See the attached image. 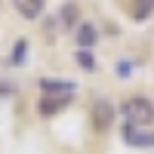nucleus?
Listing matches in <instances>:
<instances>
[{
  "instance_id": "f03ea898",
  "label": "nucleus",
  "mask_w": 154,
  "mask_h": 154,
  "mask_svg": "<svg viewBox=\"0 0 154 154\" xmlns=\"http://www.w3.org/2000/svg\"><path fill=\"white\" fill-rule=\"evenodd\" d=\"M120 142H123L126 148L148 151V148H154V126H133V123H120Z\"/></svg>"
},
{
  "instance_id": "423d86ee",
  "label": "nucleus",
  "mask_w": 154,
  "mask_h": 154,
  "mask_svg": "<svg viewBox=\"0 0 154 154\" xmlns=\"http://www.w3.org/2000/svg\"><path fill=\"white\" fill-rule=\"evenodd\" d=\"M99 25H93V22H80L74 28V43H77V49H96V43H99Z\"/></svg>"
},
{
  "instance_id": "9d476101",
  "label": "nucleus",
  "mask_w": 154,
  "mask_h": 154,
  "mask_svg": "<svg viewBox=\"0 0 154 154\" xmlns=\"http://www.w3.org/2000/svg\"><path fill=\"white\" fill-rule=\"evenodd\" d=\"M9 65L12 68H22V65H28V40L25 37H19L16 43H12V49H9Z\"/></svg>"
},
{
  "instance_id": "39448f33",
  "label": "nucleus",
  "mask_w": 154,
  "mask_h": 154,
  "mask_svg": "<svg viewBox=\"0 0 154 154\" xmlns=\"http://www.w3.org/2000/svg\"><path fill=\"white\" fill-rule=\"evenodd\" d=\"M74 96H40V102H37V114L40 117H56V114H62L65 108H71Z\"/></svg>"
},
{
  "instance_id": "7ed1b4c3",
  "label": "nucleus",
  "mask_w": 154,
  "mask_h": 154,
  "mask_svg": "<svg viewBox=\"0 0 154 154\" xmlns=\"http://www.w3.org/2000/svg\"><path fill=\"white\" fill-rule=\"evenodd\" d=\"M89 117H93V130L96 133H105V130H111V123L117 120V108H114V102H108V99H96Z\"/></svg>"
},
{
  "instance_id": "f8f14e48",
  "label": "nucleus",
  "mask_w": 154,
  "mask_h": 154,
  "mask_svg": "<svg viewBox=\"0 0 154 154\" xmlns=\"http://www.w3.org/2000/svg\"><path fill=\"white\" fill-rule=\"evenodd\" d=\"M133 68H136V62H130V59H120L117 65H114L117 77H130V74H133Z\"/></svg>"
},
{
  "instance_id": "6e6552de",
  "label": "nucleus",
  "mask_w": 154,
  "mask_h": 154,
  "mask_svg": "<svg viewBox=\"0 0 154 154\" xmlns=\"http://www.w3.org/2000/svg\"><path fill=\"white\" fill-rule=\"evenodd\" d=\"M12 3H16V12L28 22H37L46 9V0H12Z\"/></svg>"
},
{
  "instance_id": "f257e3e1",
  "label": "nucleus",
  "mask_w": 154,
  "mask_h": 154,
  "mask_svg": "<svg viewBox=\"0 0 154 154\" xmlns=\"http://www.w3.org/2000/svg\"><path fill=\"white\" fill-rule=\"evenodd\" d=\"M120 117L133 126H154V102L148 96H130L120 105Z\"/></svg>"
},
{
  "instance_id": "0eeeda50",
  "label": "nucleus",
  "mask_w": 154,
  "mask_h": 154,
  "mask_svg": "<svg viewBox=\"0 0 154 154\" xmlns=\"http://www.w3.org/2000/svg\"><path fill=\"white\" fill-rule=\"evenodd\" d=\"M59 25H62V31H74L77 25H80V3H74V0H65V3L59 6Z\"/></svg>"
},
{
  "instance_id": "20e7f679",
  "label": "nucleus",
  "mask_w": 154,
  "mask_h": 154,
  "mask_svg": "<svg viewBox=\"0 0 154 154\" xmlns=\"http://www.w3.org/2000/svg\"><path fill=\"white\" fill-rule=\"evenodd\" d=\"M37 89H40V96H74L77 83L65 80V77H40V80H37Z\"/></svg>"
},
{
  "instance_id": "1a4fd4ad",
  "label": "nucleus",
  "mask_w": 154,
  "mask_h": 154,
  "mask_svg": "<svg viewBox=\"0 0 154 154\" xmlns=\"http://www.w3.org/2000/svg\"><path fill=\"white\" fill-rule=\"evenodd\" d=\"M151 16H154V0H133V3H130V19L136 25L148 22Z\"/></svg>"
},
{
  "instance_id": "9b49d317",
  "label": "nucleus",
  "mask_w": 154,
  "mask_h": 154,
  "mask_svg": "<svg viewBox=\"0 0 154 154\" xmlns=\"http://www.w3.org/2000/svg\"><path fill=\"white\" fill-rule=\"evenodd\" d=\"M74 62H77L80 71H86V74H93V71L99 68V59H96L93 49H77V53H74Z\"/></svg>"
},
{
  "instance_id": "ddd939ff",
  "label": "nucleus",
  "mask_w": 154,
  "mask_h": 154,
  "mask_svg": "<svg viewBox=\"0 0 154 154\" xmlns=\"http://www.w3.org/2000/svg\"><path fill=\"white\" fill-rule=\"evenodd\" d=\"M12 93V86H6V83H0V96H9Z\"/></svg>"
}]
</instances>
